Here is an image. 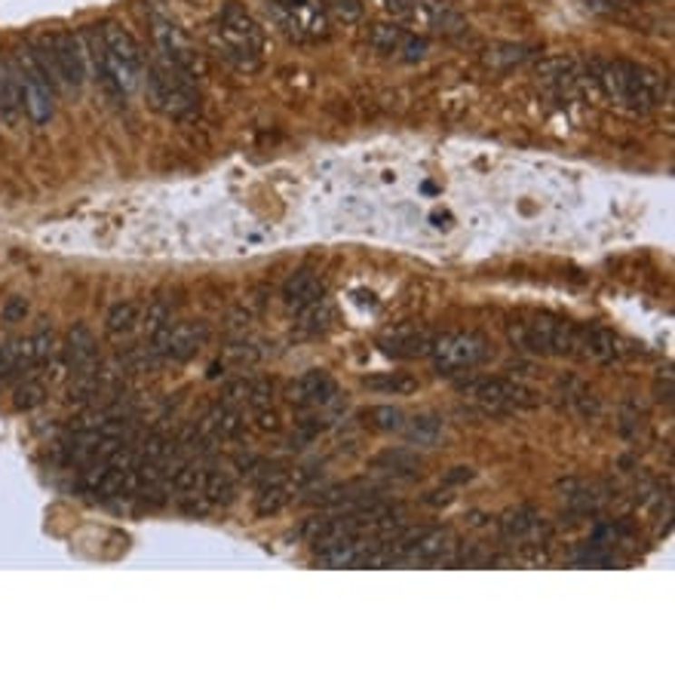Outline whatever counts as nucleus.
Here are the masks:
<instances>
[{
  "label": "nucleus",
  "mask_w": 675,
  "mask_h": 678,
  "mask_svg": "<svg viewBox=\"0 0 675 678\" xmlns=\"http://www.w3.org/2000/svg\"><path fill=\"white\" fill-rule=\"evenodd\" d=\"M209 44L219 59H224L230 68L255 74L261 68V50H264V28L255 22V15L243 4L230 0L221 6L215 25L209 28Z\"/></svg>",
  "instance_id": "f257e3e1"
},
{
  "label": "nucleus",
  "mask_w": 675,
  "mask_h": 678,
  "mask_svg": "<svg viewBox=\"0 0 675 678\" xmlns=\"http://www.w3.org/2000/svg\"><path fill=\"white\" fill-rule=\"evenodd\" d=\"M144 90H148L151 108L160 111L169 120H188L200 111V93L194 74L157 50L151 55Z\"/></svg>",
  "instance_id": "f03ea898"
},
{
  "label": "nucleus",
  "mask_w": 675,
  "mask_h": 678,
  "mask_svg": "<svg viewBox=\"0 0 675 678\" xmlns=\"http://www.w3.org/2000/svg\"><path fill=\"white\" fill-rule=\"evenodd\" d=\"M596 80L611 102L636 111L657 108L666 95L663 77L636 62H596Z\"/></svg>",
  "instance_id": "7ed1b4c3"
},
{
  "label": "nucleus",
  "mask_w": 675,
  "mask_h": 678,
  "mask_svg": "<svg viewBox=\"0 0 675 678\" xmlns=\"http://www.w3.org/2000/svg\"><path fill=\"white\" fill-rule=\"evenodd\" d=\"M510 341L534 357H574L581 359V326L556 317H532L510 322Z\"/></svg>",
  "instance_id": "20e7f679"
},
{
  "label": "nucleus",
  "mask_w": 675,
  "mask_h": 678,
  "mask_svg": "<svg viewBox=\"0 0 675 678\" xmlns=\"http://www.w3.org/2000/svg\"><path fill=\"white\" fill-rule=\"evenodd\" d=\"M492 359V341L479 332H442L433 338L430 362L439 375H461Z\"/></svg>",
  "instance_id": "39448f33"
},
{
  "label": "nucleus",
  "mask_w": 675,
  "mask_h": 678,
  "mask_svg": "<svg viewBox=\"0 0 675 678\" xmlns=\"http://www.w3.org/2000/svg\"><path fill=\"white\" fill-rule=\"evenodd\" d=\"M457 393L470 397L485 411H494V415L537 406V393L532 387L510 381V378H464V381H457Z\"/></svg>",
  "instance_id": "423d86ee"
},
{
  "label": "nucleus",
  "mask_w": 675,
  "mask_h": 678,
  "mask_svg": "<svg viewBox=\"0 0 675 678\" xmlns=\"http://www.w3.org/2000/svg\"><path fill=\"white\" fill-rule=\"evenodd\" d=\"M102 40H104V50H108V64H111V74H114L117 86L123 90V95L135 93L144 80V59L142 50L135 44V37L117 22H104L102 25Z\"/></svg>",
  "instance_id": "0eeeda50"
},
{
  "label": "nucleus",
  "mask_w": 675,
  "mask_h": 678,
  "mask_svg": "<svg viewBox=\"0 0 675 678\" xmlns=\"http://www.w3.org/2000/svg\"><path fill=\"white\" fill-rule=\"evenodd\" d=\"M13 68H15V74H19V86H22V111H25L34 126H46L55 111V95L50 86L44 84V77H40L28 46L15 53Z\"/></svg>",
  "instance_id": "6e6552de"
},
{
  "label": "nucleus",
  "mask_w": 675,
  "mask_h": 678,
  "mask_svg": "<svg viewBox=\"0 0 675 678\" xmlns=\"http://www.w3.org/2000/svg\"><path fill=\"white\" fill-rule=\"evenodd\" d=\"M53 53H55V64H59L62 84L68 90H80L86 84V74H90V64H86V50H83V37L74 34V31H59L53 34Z\"/></svg>",
  "instance_id": "1a4fd4ad"
},
{
  "label": "nucleus",
  "mask_w": 675,
  "mask_h": 678,
  "mask_svg": "<svg viewBox=\"0 0 675 678\" xmlns=\"http://www.w3.org/2000/svg\"><path fill=\"white\" fill-rule=\"evenodd\" d=\"M62 357L68 362L71 375H93L99 368V344H95V335L86 322H74L65 335V344H62Z\"/></svg>",
  "instance_id": "9d476101"
},
{
  "label": "nucleus",
  "mask_w": 675,
  "mask_h": 678,
  "mask_svg": "<svg viewBox=\"0 0 675 678\" xmlns=\"http://www.w3.org/2000/svg\"><path fill=\"white\" fill-rule=\"evenodd\" d=\"M375 540H368L366 535H353L344 540H335L328 546H319V562L326 568H368V559H372Z\"/></svg>",
  "instance_id": "9b49d317"
},
{
  "label": "nucleus",
  "mask_w": 675,
  "mask_h": 678,
  "mask_svg": "<svg viewBox=\"0 0 675 678\" xmlns=\"http://www.w3.org/2000/svg\"><path fill=\"white\" fill-rule=\"evenodd\" d=\"M335 393H338L335 378L323 368L304 371L298 381L289 387V399H292L295 406H326V402H332Z\"/></svg>",
  "instance_id": "f8f14e48"
},
{
  "label": "nucleus",
  "mask_w": 675,
  "mask_h": 678,
  "mask_svg": "<svg viewBox=\"0 0 675 678\" xmlns=\"http://www.w3.org/2000/svg\"><path fill=\"white\" fill-rule=\"evenodd\" d=\"M83 50H86V64H90V71L99 80V86L104 93L111 95V99H126L123 90L117 86L114 74H111V64H108V50H104V40H102V28H86L83 34Z\"/></svg>",
  "instance_id": "ddd939ff"
},
{
  "label": "nucleus",
  "mask_w": 675,
  "mask_h": 678,
  "mask_svg": "<svg viewBox=\"0 0 675 678\" xmlns=\"http://www.w3.org/2000/svg\"><path fill=\"white\" fill-rule=\"evenodd\" d=\"M436 332L430 329H417V326H406L390 332L381 341L384 353H393V357H403V359H415V357H430V347Z\"/></svg>",
  "instance_id": "4468645a"
},
{
  "label": "nucleus",
  "mask_w": 675,
  "mask_h": 678,
  "mask_svg": "<svg viewBox=\"0 0 675 678\" xmlns=\"http://www.w3.org/2000/svg\"><path fill=\"white\" fill-rule=\"evenodd\" d=\"M209 338V326L200 319H184V322H175L172 326V338H169V350H166V359L172 362H188L200 347L206 344Z\"/></svg>",
  "instance_id": "2eb2a0df"
},
{
  "label": "nucleus",
  "mask_w": 675,
  "mask_h": 678,
  "mask_svg": "<svg viewBox=\"0 0 675 678\" xmlns=\"http://www.w3.org/2000/svg\"><path fill=\"white\" fill-rule=\"evenodd\" d=\"M289 497H292L289 473H264L259 495H255V510H259V516H273L289 504Z\"/></svg>",
  "instance_id": "dca6fc26"
},
{
  "label": "nucleus",
  "mask_w": 675,
  "mask_h": 678,
  "mask_svg": "<svg viewBox=\"0 0 675 678\" xmlns=\"http://www.w3.org/2000/svg\"><path fill=\"white\" fill-rule=\"evenodd\" d=\"M286 10L292 13L295 25H298V34L301 40L308 37H326L328 34V22H326V13L323 6L317 4V0H283Z\"/></svg>",
  "instance_id": "f3484780"
},
{
  "label": "nucleus",
  "mask_w": 675,
  "mask_h": 678,
  "mask_svg": "<svg viewBox=\"0 0 675 678\" xmlns=\"http://www.w3.org/2000/svg\"><path fill=\"white\" fill-rule=\"evenodd\" d=\"M452 546H455L452 531L430 528V531H421V535L412 540V546L406 550V559H412V562H439L442 555L452 550Z\"/></svg>",
  "instance_id": "a211bd4d"
},
{
  "label": "nucleus",
  "mask_w": 675,
  "mask_h": 678,
  "mask_svg": "<svg viewBox=\"0 0 675 678\" xmlns=\"http://www.w3.org/2000/svg\"><path fill=\"white\" fill-rule=\"evenodd\" d=\"M317 298H323V280L313 270H295L292 277L283 282V301L289 308L301 310V308H308L310 301H317Z\"/></svg>",
  "instance_id": "6ab92c4d"
},
{
  "label": "nucleus",
  "mask_w": 675,
  "mask_h": 678,
  "mask_svg": "<svg viewBox=\"0 0 675 678\" xmlns=\"http://www.w3.org/2000/svg\"><path fill=\"white\" fill-rule=\"evenodd\" d=\"M203 433H209L212 439H240V436L246 433V421H243V415H240V408L219 402L215 408H209V415L203 421Z\"/></svg>",
  "instance_id": "aec40b11"
},
{
  "label": "nucleus",
  "mask_w": 675,
  "mask_h": 678,
  "mask_svg": "<svg viewBox=\"0 0 675 678\" xmlns=\"http://www.w3.org/2000/svg\"><path fill=\"white\" fill-rule=\"evenodd\" d=\"M22 114V86L19 74H15L13 62L0 59V120L4 123H15Z\"/></svg>",
  "instance_id": "412c9836"
},
{
  "label": "nucleus",
  "mask_w": 675,
  "mask_h": 678,
  "mask_svg": "<svg viewBox=\"0 0 675 678\" xmlns=\"http://www.w3.org/2000/svg\"><path fill=\"white\" fill-rule=\"evenodd\" d=\"M614 357H617L614 332H608L602 326H581V359L611 362Z\"/></svg>",
  "instance_id": "4be33fe9"
},
{
  "label": "nucleus",
  "mask_w": 675,
  "mask_h": 678,
  "mask_svg": "<svg viewBox=\"0 0 675 678\" xmlns=\"http://www.w3.org/2000/svg\"><path fill=\"white\" fill-rule=\"evenodd\" d=\"M31 59H34L40 77H44V84L50 86L53 95H59V90L65 84H62V74H59V64H55V53H53V40L50 37H37L34 44L28 46Z\"/></svg>",
  "instance_id": "5701e85b"
},
{
  "label": "nucleus",
  "mask_w": 675,
  "mask_h": 678,
  "mask_svg": "<svg viewBox=\"0 0 675 678\" xmlns=\"http://www.w3.org/2000/svg\"><path fill=\"white\" fill-rule=\"evenodd\" d=\"M406 37H408V31L403 25H396V22H372L366 31L368 46L377 53H384V55H393V53L403 50Z\"/></svg>",
  "instance_id": "b1692460"
},
{
  "label": "nucleus",
  "mask_w": 675,
  "mask_h": 678,
  "mask_svg": "<svg viewBox=\"0 0 675 678\" xmlns=\"http://www.w3.org/2000/svg\"><path fill=\"white\" fill-rule=\"evenodd\" d=\"M142 322V308L135 301H120L114 308L108 310V317H104V332L111 338H126L132 335L135 329H139Z\"/></svg>",
  "instance_id": "393cba45"
},
{
  "label": "nucleus",
  "mask_w": 675,
  "mask_h": 678,
  "mask_svg": "<svg viewBox=\"0 0 675 678\" xmlns=\"http://www.w3.org/2000/svg\"><path fill=\"white\" fill-rule=\"evenodd\" d=\"M537 525H541V519H537V513L532 510V506H516V510L501 516V537L504 540H528L537 531Z\"/></svg>",
  "instance_id": "a878e982"
},
{
  "label": "nucleus",
  "mask_w": 675,
  "mask_h": 678,
  "mask_svg": "<svg viewBox=\"0 0 675 678\" xmlns=\"http://www.w3.org/2000/svg\"><path fill=\"white\" fill-rule=\"evenodd\" d=\"M537 77L550 86H568L577 80V62L568 59V55H550L537 64Z\"/></svg>",
  "instance_id": "bb28decb"
},
{
  "label": "nucleus",
  "mask_w": 675,
  "mask_h": 678,
  "mask_svg": "<svg viewBox=\"0 0 675 678\" xmlns=\"http://www.w3.org/2000/svg\"><path fill=\"white\" fill-rule=\"evenodd\" d=\"M203 476H206L203 467L179 464V467H172V470L166 473V482H169V488H172L175 495H200V491H203Z\"/></svg>",
  "instance_id": "cd10ccee"
},
{
  "label": "nucleus",
  "mask_w": 675,
  "mask_h": 678,
  "mask_svg": "<svg viewBox=\"0 0 675 678\" xmlns=\"http://www.w3.org/2000/svg\"><path fill=\"white\" fill-rule=\"evenodd\" d=\"M399 433H406V439L412 442V446H436L439 436H442V424L436 421V418L430 415H421V418H412V421H406V427Z\"/></svg>",
  "instance_id": "c85d7f7f"
},
{
  "label": "nucleus",
  "mask_w": 675,
  "mask_h": 678,
  "mask_svg": "<svg viewBox=\"0 0 675 678\" xmlns=\"http://www.w3.org/2000/svg\"><path fill=\"white\" fill-rule=\"evenodd\" d=\"M209 504H230L234 500V495H237V488H234V479H230L228 473L224 470H206V476H203V491H200Z\"/></svg>",
  "instance_id": "c756f323"
},
{
  "label": "nucleus",
  "mask_w": 675,
  "mask_h": 678,
  "mask_svg": "<svg viewBox=\"0 0 675 678\" xmlns=\"http://www.w3.org/2000/svg\"><path fill=\"white\" fill-rule=\"evenodd\" d=\"M298 319H301V329L310 335H319L326 332L328 326H332L335 313H332V304L326 301V298H317V301H310L308 308L298 310Z\"/></svg>",
  "instance_id": "7c9ffc66"
},
{
  "label": "nucleus",
  "mask_w": 675,
  "mask_h": 678,
  "mask_svg": "<svg viewBox=\"0 0 675 678\" xmlns=\"http://www.w3.org/2000/svg\"><path fill=\"white\" fill-rule=\"evenodd\" d=\"M175 448H179V439H175V436L154 430V433H148V439H144V446H142V461L169 464L175 455Z\"/></svg>",
  "instance_id": "2f4dec72"
},
{
  "label": "nucleus",
  "mask_w": 675,
  "mask_h": 678,
  "mask_svg": "<svg viewBox=\"0 0 675 678\" xmlns=\"http://www.w3.org/2000/svg\"><path fill=\"white\" fill-rule=\"evenodd\" d=\"M31 344H34V366H50V362L62 353L59 338H55L53 326L46 319L34 329V335H31Z\"/></svg>",
  "instance_id": "473e14b6"
},
{
  "label": "nucleus",
  "mask_w": 675,
  "mask_h": 678,
  "mask_svg": "<svg viewBox=\"0 0 675 678\" xmlns=\"http://www.w3.org/2000/svg\"><path fill=\"white\" fill-rule=\"evenodd\" d=\"M532 55V50L528 46H516V44H497L492 46V50L485 53V64L494 71H510L516 68V64H522Z\"/></svg>",
  "instance_id": "72a5a7b5"
},
{
  "label": "nucleus",
  "mask_w": 675,
  "mask_h": 678,
  "mask_svg": "<svg viewBox=\"0 0 675 678\" xmlns=\"http://www.w3.org/2000/svg\"><path fill=\"white\" fill-rule=\"evenodd\" d=\"M368 390H377V393H393V397H408V393L417 390V378L412 375H377V378H366L363 381Z\"/></svg>",
  "instance_id": "f704fd0d"
},
{
  "label": "nucleus",
  "mask_w": 675,
  "mask_h": 678,
  "mask_svg": "<svg viewBox=\"0 0 675 678\" xmlns=\"http://www.w3.org/2000/svg\"><path fill=\"white\" fill-rule=\"evenodd\" d=\"M366 424L381 433H399L406 427V415L396 406H375L366 411Z\"/></svg>",
  "instance_id": "c9c22d12"
},
{
  "label": "nucleus",
  "mask_w": 675,
  "mask_h": 678,
  "mask_svg": "<svg viewBox=\"0 0 675 678\" xmlns=\"http://www.w3.org/2000/svg\"><path fill=\"white\" fill-rule=\"evenodd\" d=\"M44 399H46V387L40 381H22L13 393V406L19 411H31V408L44 406Z\"/></svg>",
  "instance_id": "e433bc0d"
},
{
  "label": "nucleus",
  "mask_w": 675,
  "mask_h": 678,
  "mask_svg": "<svg viewBox=\"0 0 675 678\" xmlns=\"http://www.w3.org/2000/svg\"><path fill=\"white\" fill-rule=\"evenodd\" d=\"M375 467H387L390 473H403V476H415L417 467H421V461H417L415 455H408V451H387V455H381L375 461Z\"/></svg>",
  "instance_id": "4c0bfd02"
},
{
  "label": "nucleus",
  "mask_w": 675,
  "mask_h": 678,
  "mask_svg": "<svg viewBox=\"0 0 675 678\" xmlns=\"http://www.w3.org/2000/svg\"><path fill=\"white\" fill-rule=\"evenodd\" d=\"M323 6L335 15L338 22H344V25L359 22V19H363V10H366L363 0H323Z\"/></svg>",
  "instance_id": "58836bf2"
},
{
  "label": "nucleus",
  "mask_w": 675,
  "mask_h": 678,
  "mask_svg": "<svg viewBox=\"0 0 675 678\" xmlns=\"http://www.w3.org/2000/svg\"><path fill=\"white\" fill-rule=\"evenodd\" d=\"M172 319V310H169V304L163 301V298H154V301L148 304V310L142 313V322L139 326L144 329V338H148L151 332H157L163 322Z\"/></svg>",
  "instance_id": "ea45409f"
},
{
  "label": "nucleus",
  "mask_w": 675,
  "mask_h": 678,
  "mask_svg": "<svg viewBox=\"0 0 675 678\" xmlns=\"http://www.w3.org/2000/svg\"><path fill=\"white\" fill-rule=\"evenodd\" d=\"M249 390H252V378H234V381L224 384L221 390V402L224 406H249Z\"/></svg>",
  "instance_id": "a19ab883"
},
{
  "label": "nucleus",
  "mask_w": 675,
  "mask_h": 678,
  "mask_svg": "<svg viewBox=\"0 0 675 678\" xmlns=\"http://www.w3.org/2000/svg\"><path fill=\"white\" fill-rule=\"evenodd\" d=\"M273 399V384L264 378H252V390H249V406L252 408H268Z\"/></svg>",
  "instance_id": "79ce46f5"
},
{
  "label": "nucleus",
  "mask_w": 675,
  "mask_h": 678,
  "mask_svg": "<svg viewBox=\"0 0 675 678\" xmlns=\"http://www.w3.org/2000/svg\"><path fill=\"white\" fill-rule=\"evenodd\" d=\"M399 55H403L406 62H421L424 55H427V40L417 37V34H408L406 44H403V50H399Z\"/></svg>",
  "instance_id": "37998d69"
},
{
  "label": "nucleus",
  "mask_w": 675,
  "mask_h": 678,
  "mask_svg": "<svg viewBox=\"0 0 675 678\" xmlns=\"http://www.w3.org/2000/svg\"><path fill=\"white\" fill-rule=\"evenodd\" d=\"M28 301L22 295H13V298H6V304H4V319L6 322H22L28 317Z\"/></svg>",
  "instance_id": "c03bdc74"
},
{
  "label": "nucleus",
  "mask_w": 675,
  "mask_h": 678,
  "mask_svg": "<svg viewBox=\"0 0 675 678\" xmlns=\"http://www.w3.org/2000/svg\"><path fill=\"white\" fill-rule=\"evenodd\" d=\"M372 4L377 6V10H384L387 15H393V19H403L406 22V15H408V10H412L415 0H372Z\"/></svg>",
  "instance_id": "a18cd8bd"
},
{
  "label": "nucleus",
  "mask_w": 675,
  "mask_h": 678,
  "mask_svg": "<svg viewBox=\"0 0 675 678\" xmlns=\"http://www.w3.org/2000/svg\"><path fill=\"white\" fill-rule=\"evenodd\" d=\"M519 559L525 565H546L550 562V550H546V544H525L519 553Z\"/></svg>",
  "instance_id": "49530a36"
},
{
  "label": "nucleus",
  "mask_w": 675,
  "mask_h": 678,
  "mask_svg": "<svg viewBox=\"0 0 675 678\" xmlns=\"http://www.w3.org/2000/svg\"><path fill=\"white\" fill-rule=\"evenodd\" d=\"M255 427H259L261 433H277L279 430V415L270 406L268 408H255Z\"/></svg>",
  "instance_id": "de8ad7c7"
},
{
  "label": "nucleus",
  "mask_w": 675,
  "mask_h": 678,
  "mask_svg": "<svg viewBox=\"0 0 675 678\" xmlns=\"http://www.w3.org/2000/svg\"><path fill=\"white\" fill-rule=\"evenodd\" d=\"M470 479H473V470H470V467H455V470L445 476L448 486H457V482H470Z\"/></svg>",
  "instance_id": "09e8293b"
}]
</instances>
